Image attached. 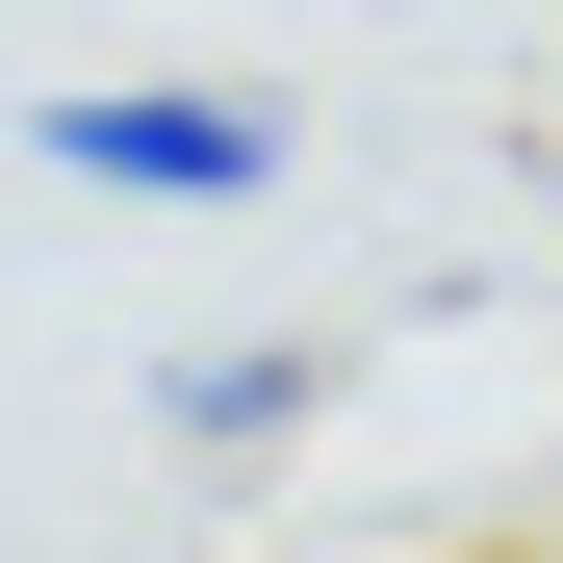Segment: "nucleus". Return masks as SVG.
Returning <instances> with one entry per match:
<instances>
[{
    "label": "nucleus",
    "instance_id": "obj_1",
    "mask_svg": "<svg viewBox=\"0 0 563 563\" xmlns=\"http://www.w3.org/2000/svg\"><path fill=\"white\" fill-rule=\"evenodd\" d=\"M26 154L77 206H282V103L256 77H77V103H26Z\"/></svg>",
    "mask_w": 563,
    "mask_h": 563
},
{
    "label": "nucleus",
    "instance_id": "obj_2",
    "mask_svg": "<svg viewBox=\"0 0 563 563\" xmlns=\"http://www.w3.org/2000/svg\"><path fill=\"white\" fill-rule=\"evenodd\" d=\"M308 385H333V333H256V358H179V461H256V435H308Z\"/></svg>",
    "mask_w": 563,
    "mask_h": 563
}]
</instances>
